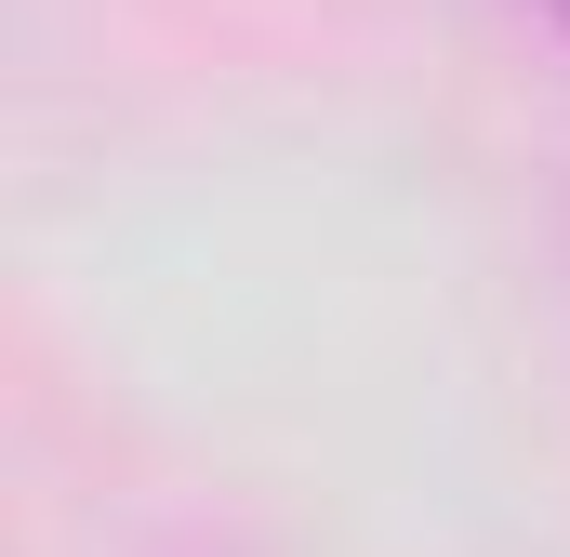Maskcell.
I'll return each instance as SVG.
<instances>
[{"mask_svg": "<svg viewBox=\"0 0 570 557\" xmlns=\"http://www.w3.org/2000/svg\"><path fill=\"white\" fill-rule=\"evenodd\" d=\"M531 13H544V27H558V40H570V0H531Z\"/></svg>", "mask_w": 570, "mask_h": 557, "instance_id": "6da1fadb", "label": "cell"}]
</instances>
